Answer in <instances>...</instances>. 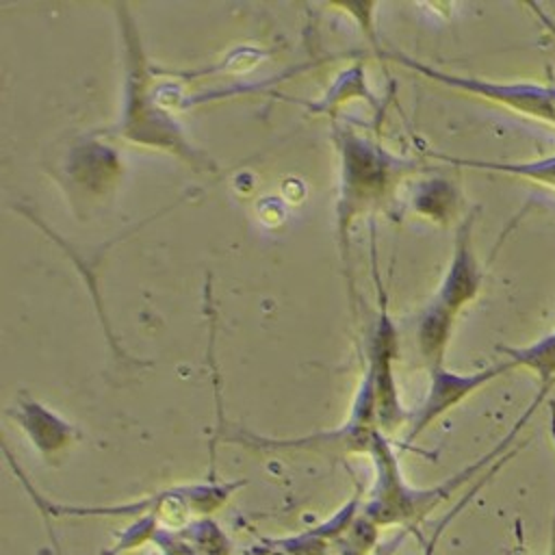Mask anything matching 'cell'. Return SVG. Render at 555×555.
Returning a JSON list of instances; mask_svg holds the SVG:
<instances>
[{
	"mask_svg": "<svg viewBox=\"0 0 555 555\" xmlns=\"http://www.w3.org/2000/svg\"><path fill=\"white\" fill-rule=\"evenodd\" d=\"M115 15L124 48V80L121 106L113 134L126 143L176 156L195 171L215 173L217 165L212 158L191 141L176 119L173 108L167 106L163 91L156 87V69L150 65L139 26L128 4H115Z\"/></svg>",
	"mask_w": 555,
	"mask_h": 555,
	"instance_id": "cell-1",
	"label": "cell"
},
{
	"mask_svg": "<svg viewBox=\"0 0 555 555\" xmlns=\"http://www.w3.org/2000/svg\"><path fill=\"white\" fill-rule=\"evenodd\" d=\"M551 392V386L538 388L531 405L520 414V418L514 423V427L501 438L486 455L475 460L473 464L464 466L462 470L453 473L444 481L436 486H412L401 470L399 455L395 444L384 431H377L369 447V457L373 462V483L362 499V514L377 525L384 527H403V529H416L434 509H438L444 501L451 499L462 486L470 483L475 477L483 475V468H490L494 462H499L509 444L516 440L518 431L525 427V423L533 416V412L540 408V403ZM512 451V449H509Z\"/></svg>",
	"mask_w": 555,
	"mask_h": 555,
	"instance_id": "cell-2",
	"label": "cell"
},
{
	"mask_svg": "<svg viewBox=\"0 0 555 555\" xmlns=\"http://www.w3.org/2000/svg\"><path fill=\"white\" fill-rule=\"evenodd\" d=\"M13 464V462H11ZM13 470L22 486L26 488L33 503L41 509L43 516L50 518H141L156 516L163 527H182L195 518H212L228 501L245 486V479H215L212 475L204 481L169 486L158 492L145 494L141 499H132L126 503H108V505H69L56 503L37 492L20 466L13 464Z\"/></svg>",
	"mask_w": 555,
	"mask_h": 555,
	"instance_id": "cell-3",
	"label": "cell"
},
{
	"mask_svg": "<svg viewBox=\"0 0 555 555\" xmlns=\"http://www.w3.org/2000/svg\"><path fill=\"white\" fill-rule=\"evenodd\" d=\"M334 139L340 165L336 232L340 254L347 258L353 221L386 199L390 189L399 182L401 173H408L410 163L347 126L336 128Z\"/></svg>",
	"mask_w": 555,
	"mask_h": 555,
	"instance_id": "cell-4",
	"label": "cell"
},
{
	"mask_svg": "<svg viewBox=\"0 0 555 555\" xmlns=\"http://www.w3.org/2000/svg\"><path fill=\"white\" fill-rule=\"evenodd\" d=\"M386 56L392 59L395 63L434 80V82L449 87V89L481 98L486 102L499 104V106L520 113L525 117L555 126V85H540V82H527V80L507 82V80L462 76V74H453V72L427 65V63L412 59L399 50H390V52H386Z\"/></svg>",
	"mask_w": 555,
	"mask_h": 555,
	"instance_id": "cell-5",
	"label": "cell"
},
{
	"mask_svg": "<svg viewBox=\"0 0 555 555\" xmlns=\"http://www.w3.org/2000/svg\"><path fill=\"white\" fill-rule=\"evenodd\" d=\"M512 369H514V364L509 360H503L499 364H490V366H483L473 373H455L444 366L429 371V386H427V392H425L418 410L410 416L412 423L405 434V444L414 442L440 416H444L449 410L460 405L473 392H477L479 388H483L486 384L494 382L496 377L505 375Z\"/></svg>",
	"mask_w": 555,
	"mask_h": 555,
	"instance_id": "cell-6",
	"label": "cell"
},
{
	"mask_svg": "<svg viewBox=\"0 0 555 555\" xmlns=\"http://www.w3.org/2000/svg\"><path fill=\"white\" fill-rule=\"evenodd\" d=\"M475 217H477V212L470 210L455 228L453 249H451L447 271H444L434 297L427 304L451 319H457L460 312L477 299V295L481 291V282H483L481 267H479L475 245H473Z\"/></svg>",
	"mask_w": 555,
	"mask_h": 555,
	"instance_id": "cell-7",
	"label": "cell"
},
{
	"mask_svg": "<svg viewBox=\"0 0 555 555\" xmlns=\"http://www.w3.org/2000/svg\"><path fill=\"white\" fill-rule=\"evenodd\" d=\"M399 351V338L397 327L386 310V304L377 317V323L373 327L369 351H366V366L375 375V388L379 399V429L388 436L392 429H397L403 421H408V414L403 412L399 403V388L395 382V360Z\"/></svg>",
	"mask_w": 555,
	"mask_h": 555,
	"instance_id": "cell-8",
	"label": "cell"
},
{
	"mask_svg": "<svg viewBox=\"0 0 555 555\" xmlns=\"http://www.w3.org/2000/svg\"><path fill=\"white\" fill-rule=\"evenodd\" d=\"M7 414L15 421V425L22 429L30 447L46 462L59 460L80 438V431L74 423H69L56 410L30 397L17 399L15 405L7 410Z\"/></svg>",
	"mask_w": 555,
	"mask_h": 555,
	"instance_id": "cell-9",
	"label": "cell"
},
{
	"mask_svg": "<svg viewBox=\"0 0 555 555\" xmlns=\"http://www.w3.org/2000/svg\"><path fill=\"white\" fill-rule=\"evenodd\" d=\"M154 546L169 555H232V542L212 518H195L182 527H160Z\"/></svg>",
	"mask_w": 555,
	"mask_h": 555,
	"instance_id": "cell-10",
	"label": "cell"
},
{
	"mask_svg": "<svg viewBox=\"0 0 555 555\" xmlns=\"http://www.w3.org/2000/svg\"><path fill=\"white\" fill-rule=\"evenodd\" d=\"M431 156H436L438 160H444L449 165H455V167L516 176V178L531 180V182H538V184L555 191V154L535 158V160H477V158H462V156H451V154H431Z\"/></svg>",
	"mask_w": 555,
	"mask_h": 555,
	"instance_id": "cell-11",
	"label": "cell"
},
{
	"mask_svg": "<svg viewBox=\"0 0 555 555\" xmlns=\"http://www.w3.org/2000/svg\"><path fill=\"white\" fill-rule=\"evenodd\" d=\"M499 353L505 356L516 366L529 369L538 375L540 386H555V334H546L540 340L525 347H507L499 345Z\"/></svg>",
	"mask_w": 555,
	"mask_h": 555,
	"instance_id": "cell-12",
	"label": "cell"
},
{
	"mask_svg": "<svg viewBox=\"0 0 555 555\" xmlns=\"http://www.w3.org/2000/svg\"><path fill=\"white\" fill-rule=\"evenodd\" d=\"M457 206L455 186L447 180H429L414 197V210L429 217L431 221L447 223Z\"/></svg>",
	"mask_w": 555,
	"mask_h": 555,
	"instance_id": "cell-13",
	"label": "cell"
},
{
	"mask_svg": "<svg viewBox=\"0 0 555 555\" xmlns=\"http://www.w3.org/2000/svg\"><path fill=\"white\" fill-rule=\"evenodd\" d=\"M163 522L156 516H141L126 525V529L108 544L102 555H126L143 546H154V538Z\"/></svg>",
	"mask_w": 555,
	"mask_h": 555,
	"instance_id": "cell-14",
	"label": "cell"
},
{
	"mask_svg": "<svg viewBox=\"0 0 555 555\" xmlns=\"http://www.w3.org/2000/svg\"><path fill=\"white\" fill-rule=\"evenodd\" d=\"M514 453H516V449L507 451V453H505V455H503L499 462H494V464H492V466H490V468H488V470H486V473H483V475H481L477 481H473L470 490H468V492H464V494H462V499H460V501H457V503H455V505H453V507H451V509H449V512H447V514H444V516L438 520V525L434 527V531H431L429 540L423 544V551H421V555H436V551H438V544H440V538L444 535L447 527H449V525H451V522H453V520L460 516V512H462V509H464V507H466V505L473 501V496H475V494H477V492H479V490H481V488H483V486L490 481V477H492V475H494V473H496V470H499V468H501V466H503V464H505V462H507V460H509Z\"/></svg>",
	"mask_w": 555,
	"mask_h": 555,
	"instance_id": "cell-15",
	"label": "cell"
},
{
	"mask_svg": "<svg viewBox=\"0 0 555 555\" xmlns=\"http://www.w3.org/2000/svg\"><path fill=\"white\" fill-rule=\"evenodd\" d=\"M516 540L518 544L512 548L509 555H525V535H522V525L516 520ZM551 555H555V520H553V540H551Z\"/></svg>",
	"mask_w": 555,
	"mask_h": 555,
	"instance_id": "cell-16",
	"label": "cell"
},
{
	"mask_svg": "<svg viewBox=\"0 0 555 555\" xmlns=\"http://www.w3.org/2000/svg\"><path fill=\"white\" fill-rule=\"evenodd\" d=\"M529 7H531V9H533V11H538V15H540V20H542V22H544V26H548V28H551V30H553V35H555V24H553V22H551V17H548V15H544V13H542V9H540V7H538V4H529Z\"/></svg>",
	"mask_w": 555,
	"mask_h": 555,
	"instance_id": "cell-17",
	"label": "cell"
},
{
	"mask_svg": "<svg viewBox=\"0 0 555 555\" xmlns=\"http://www.w3.org/2000/svg\"><path fill=\"white\" fill-rule=\"evenodd\" d=\"M548 414H551V436H553V444H555V403H548Z\"/></svg>",
	"mask_w": 555,
	"mask_h": 555,
	"instance_id": "cell-18",
	"label": "cell"
},
{
	"mask_svg": "<svg viewBox=\"0 0 555 555\" xmlns=\"http://www.w3.org/2000/svg\"><path fill=\"white\" fill-rule=\"evenodd\" d=\"M158 555H169V553H158Z\"/></svg>",
	"mask_w": 555,
	"mask_h": 555,
	"instance_id": "cell-19",
	"label": "cell"
},
{
	"mask_svg": "<svg viewBox=\"0 0 555 555\" xmlns=\"http://www.w3.org/2000/svg\"><path fill=\"white\" fill-rule=\"evenodd\" d=\"M553 334H555V330H553Z\"/></svg>",
	"mask_w": 555,
	"mask_h": 555,
	"instance_id": "cell-20",
	"label": "cell"
}]
</instances>
